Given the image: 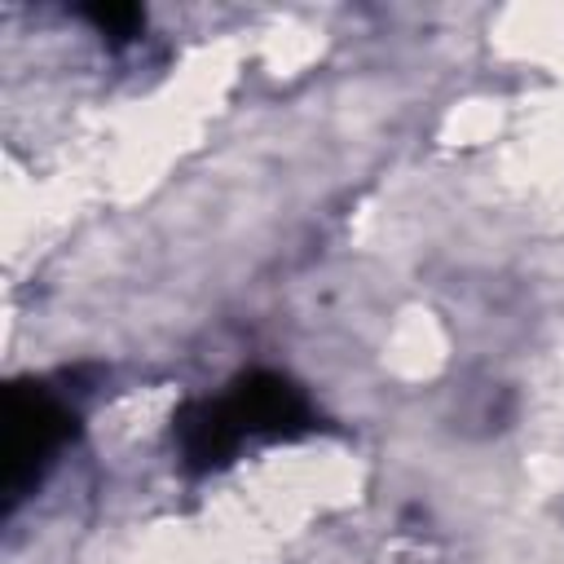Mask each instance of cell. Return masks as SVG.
<instances>
[{
    "mask_svg": "<svg viewBox=\"0 0 564 564\" xmlns=\"http://www.w3.org/2000/svg\"><path fill=\"white\" fill-rule=\"evenodd\" d=\"M242 432H291L308 419L304 397L278 375H247L229 397Z\"/></svg>",
    "mask_w": 564,
    "mask_h": 564,
    "instance_id": "obj_2",
    "label": "cell"
},
{
    "mask_svg": "<svg viewBox=\"0 0 564 564\" xmlns=\"http://www.w3.org/2000/svg\"><path fill=\"white\" fill-rule=\"evenodd\" d=\"M66 432H70V414L44 388H35V383L9 388V397H4V449H0L9 498H18V489L35 480L40 463L62 445Z\"/></svg>",
    "mask_w": 564,
    "mask_h": 564,
    "instance_id": "obj_1",
    "label": "cell"
}]
</instances>
